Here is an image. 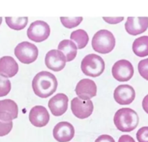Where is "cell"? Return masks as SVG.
Here are the masks:
<instances>
[{
	"label": "cell",
	"mask_w": 148,
	"mask_h": 142,
	"mask_svg": "<svg viewBox=\"0 0 148 142\" xmlns=\"http://www.w3.org/2000/svg\"><path fill=\"white\" fill-rule=\"evenodd\" d=\"M19 70L18 63L12 56H5L0 58V75L6 78L15 76Z\"/></svg>",
	"instance_id": "cell-17"
},
{
	"label": "cell",
	"mask_w": 148,
	"mask_h": 142,
	"mask_svg": "<svg viewBox=\"0 0 148 142\" xmlns=\"http://www.w3.org/2000/svg\"><path fill=\"white\" fill-rule=\"evenodd\" d=\"M95 142H115V140L111 136L107 135V134H103V135L98 137L95 139Z\"/></svg>",
	"instance_id": "cell-27"
},
{
	"label": "cell",
	"mask_w": 148,
	"mask_h": 142,
	"mask_svg": "<svg viewBox=\"0 0 148 142\" xmlns=\"http://www.w3.org/2000/svg\"><path fill=\"white\" fill-rule=\"evenodd\" d=\"M104 20L107 23H109V24H117V23H121V21L124 20V17H103Z\"/></svg>",
	"instance_id": "cell-28"
},
{
	"label": "cell",
	"mask_w": 148,
	"mask_h": 142,
	"mask_svg": "<svg viewBox=\"0 0 148 142\" xmlns=\"http://www.w3.org/2000/svg\"><path fill=\"white\" fill-rule=\"evenodd\" d=\"M111 72L116 80L119 82H127L132 79L134 71L131 62L125 59H121L114 63Z\"/></svg>",
	"instance_id": "cell-7"
},
{
	"label": "cell",
	"mask_w": 148,
	"mask_h": 142,
	"mask_svg": "<svg viewBox=\"0 0 148 142\" xmlns=\"http://www.w3.org/2000/svg\"><path fill=\"white\" fill-rule=\"evenodd\" d=\"M143 108L146 113L148 114V95H146L143 100Z\"/></svg>",
	"instance_id": "cell-30"
},
{
	"label": "cell",
	"mask_w": 148,
	"mask_h": 142,
	"mask_svg": "<svg viewBox=\"0 0 148 142\" xmlns=\"http://www.w3.org/2000/svg\"><path fill=\"white\" fill-rule=\"evenodd\" d=\"M66 57L61 51L53 49L46 53L45 64L48 69L53 72H60L66 65Z\"/></svg>",
	"instance_id": "cell-9"
},
{
	"label": "cell",
	"mask_w": 148,
	"mask_h": 142,
	"mask_svg": "<svg viewBox=\"0 0 148 142\" xmlns=\"http://www.w3.org/2000/svg\"><path fill=\"white\" fill-rule=\"evenodd\" d=\"M14 55L21 63L25 64L36 61L38 56V49L36 45L27 41L20 43L14 48Z\"/></svg>",
	"instance_id": "cell-5"
},
{
	"label": "cell",
	"mask_w": 148,
	"mask_h": 142,
	"mask_svg": "<svg viewBox=\"0 0 148 142\" xmlns=\"http://www.w3.org/2000/svg\"><path fill=\"white\" fill-rule=\"evenodd\" d=\"M69 98L65 94L58 93L49 101V108L54 116H61L66 113L68 108Z\"/></svg>",
	"instance_id": "cell-14"
},
{
	"label": "cell",
	"mask_w": 148,
	"mask_h": 142,
	"mask_svg": "<svg viewBox=\"0 0 148 142\" xmlns=\"http://www.w3.org/2000/svg\"><path fill=\"white\" fill-rule=\"evenodd\" d=\"M138 71L142 77L148 81V59H143L139 62Z\"/></svg>",
	"instance_id": "cell-24"
},
{
	"label": "cell",
	"mask_w": 148,
	"mask_h": 142,
	"mask_svg": "<svg viewBox=\"0 0 148 142\" xmlns=\"http://www.w3.org/2000/svg\"><path fill=\"white\" fill-rule=\"evenodd\" d=\"M75 92L78 98L83 100H91L97 95V85L90 79H81L76 85Z\"/></svg>",
	"instance_id": "cell-10"
},
{
	"label": "cell",
	"mask_w": 148,
	"mask_h": 142,
	"mask_svg": "<svg viewBox=\"0 0 148 142\" xmlns=\"http://www.w3.org/2000/svg\"><path fill=\"white\" fill-rule=\"evenodd\" d=\"M118 142H136L134 139L130 135H122L119 139Z\"/></svg>",
	"instance_id": "cell-29"
},
{
	"label": "cell",
	"mask_w": 148,
	"mask_h": 142,
	"mask_svg": "<svg viewBox=\"0 0 148 142\" xmlns=\"http://www.w3.org/2000/svg\"><path fill=\"white\" fill-rule=\"evenodd\" d=\"M132 50L134 54L139 57L148 56V36H141L134 40Z\"/></svg>",
	"instance_id": "cell-19"
},
{
	"label": "cell",
	"mask_w": 148,
	"mask_h": 142,
	"mask_svg": "<svg viewBox=\"0 0 148 142\" xmlns=\"http://www.w3.org/2000/svg\"><path fill=\"white\" fill-rule=\"evenodd\" d=\"M136 137L139 142H148V126L140 128L137 132Z\"/></svg>",
	"instance_id": "cell-26"
},
{
	"label": "cell",
	"mask_w": 148,
	"mask_h": 142,
	"mask_svg": "<svg viewBox=\"0 0 148 142\" xmlns=\"http://www.w3.org/2000/svg\"><path fill=\"white\" fill-rule=\"evenodd\" d=\"M5 22L10 28L14 30H21L27 26L28 18L27 17H5Z\"/></svg>",
	"instance_id": "cell-21"
},
{
	"label": "cell",
	"mask_w": 148,
	"mask_h": 142,
	"mask_svg": "<svg viewBox=\"0 0 148 142\" xmlns=\"http://www.w3.org/2000/svg\"><path fill=\"white\" fill-rule=\"evenodd\" d=\"M148 28V17H134L127 18L125 23V30L132 36H137L145 33Z\"/></svg>",
	"instance_id": "cell-15"
},
{
	"label": "cell",
	"mask_w": 148,
	"mask_h": 142,
	"mask_svg": "<svg viewBox=\"0 0 148 142\" xmlns=\"http://www.w3.org/2000/svg\"><path fill=\"white\" fill-rule=\"evenodd\" d=\"M81 70L86 76L97 77L103 73L105 62L100 56L91 53L85 56L81 62Z\"/></svg>",
	"instance_id": "cell-4"
},
{
	"label": "cell",
	"mask_w": 148,
	"mask_h": 142,
	"mask_svg": "<svg viewBox=\"0 0 148 142\" xmlns=\"http://www.w3.org/2000/svg\"><path fill=\"white\" fill-rule=\"evenodd\" d=\"M18 116V106L14 100H0V120L5 122L12 121Z\"/></svg>",
	"instance_id": "cell-16"
},
{
	"label": "cell",
	"mask_w": 148,
	"mask_h": 142,
	"mask_svg": "<svg viewBox=\"0 0 148 142\" xmlns=\"http://www.w3.org/2000/svg\"><path fill=\"white\" fill-rule=\"evenodd\" d=\"M94 105L90 100H83L79 98H75L71 101V110L72 113L79 119H85L92 115Z\"/></svg>",
	"instance_id": "cell-8"
},
{
	"label": "cell",
	"mask_w": 148,
	"mask_h": 142,
	"mask_svg": "<svg viewBox=\"0 0 148 142\" xmlns=\"http://www.w3.org/2000/svg\"><path fill=\"white\" fill-rule=\"evenodd\" d=\"M58 50L61 51L66 57V62H70L76 58L77 53V47L71 40H63L59 43Z\"/></svg>",
	"instance_id": "cell-18"
},
{
	"label": "cell",
	"mask_w": 148,
	"mask_h": 142,
	"mask_svg": "<svg viewBox=\"0 0 148 142\" xmlns=\"http://www.w3.org/2000/svg\"><path fill=\"white\" fill-rule=\"evenodd\" d=\"M51 29L49 25L42 20H36L30 24L27 30V38L36 43H40L49 37Z\"/></svg>",
	"instance_id": "cell-6"
},
{
	"label": "cell",
	"mask_w": 148,
	"mask_h": 142,
	"mask_svg": "<svg viewBox=\"0 0 148 142\" xmlns=\"http://www.w3.org/2000/svg\"><path fill=\"white\" fill-rule=\"evenodd\" d=\"M116 39L113 33L108 30H101L97 32L92 39V47L95 51L106 54L114 49Z\"/></svg>",
	"instance_id": "cell-3"
},
{
	"label": "cell",
	"mask_w": 148,
	"mask_h": 142,
	"mask_svg": "<svg viewBox=\"0 0 148 142\" xmlns=\"http://www.w3.org/2000/svg\"><path fill=\"white\" fill-rule=\"evenodd\" d=\"M114 123L119 131L131 132L138 126L139 116L136 111L131 108H121L114 115Z\"/></svg>",
	"instance_id": "cell-2"
},
{
	"label": "cell",
	"mask_w": 148,
	"mask_h": 142,
	"mask_svg": "<svg viewBox=\"0 0 148 142\" xmlns=\"http://www.w3.org/2000/svg\"><path fill=\"white\" fill-rule=\"evenodd\" d=\"M1 23H2V17H0V25H1Z\"/></svg>",
	"instance_id": "cell-31"
},
{
	"label": "cell",
	"mask_w": 148,
	"mask_h": 142,
	"mask_svg": "<svg viewBox=\"0 0 148 142\" xmlns=\"http://www.w3.org/2000/svg\"><path fill=\"white\" fill-rule=\"evenodd\" d=\"M11 90V82L8 78L0 75V98L7 96Z\"/></svg>",
	"instance_id": "cell-23"
},
{
	"label": "cell",
	"mask_w": 148,
	"mask_h": 142,
	"mask_svg": "<svg viewBox=\"0 0 148 142\" xmlns=\"http://www.w3.org/2000/svg\"><path fill=\"white\" fill-rule=\"evenodd\" d=\"M82 17H60V20L62 24L64 27L68 29H72L74 27H76L82 23Z\"/></svg>",
	"instance_id": "cell-22"
},
{
	"label": "cell",
	"mask_w": 148,
	"mask_h": 142,
	"mask_svg": "<svg viewBox=\"0 0 148 142\" xmlns=\"http://www.w3.org/2000/svg\"><path fill=\"white\" fill-rule=\"evenodd\" d=\"M136 93L134 89L129 85H121L117 87L114 92L116 102L121 105H130L134 101Z\"/></svg>",
	"instance_id": "cell-12"
},
{
	"label": "cell",
	"mask_w": 148,
	"mask_h": 142,
	"mask_svg": "<svg viewBox=\"0 0 148 142\" xmlns=\"http://www.w3.org/2000/svg\"><path fill=\"white\" fill-rule=\"evenodd\" d=\"M53 136L58 142L70 141L75 137V128L69 122H59L53 128Z\"/></svg>",
	"instance_id": "cell-11"
},
{
	"label": "cell",
	"mask_w": 148,
	"mask_h": 142,
	"mask_svg": "<svg viewBox=\"0 0 148 142\" xmlns=\"http://www.w3.org/2000/svg\"><path fill=\"white\" fill-rule=\"evenodd\" d=\"M70 40L76 44L77 49H82L85 48L89 41V36L85 30L82 29L75 30L70 35Z\"/></svg>",
	"instance_id": "cell-20"
},
{
	"label": "cell",
	"mask_w": 148,
	"mask_h": 142,
	"mask_svg": "<svg viewBox=\"0 0 148 142\" xmlns=\"http://www.w3.org/2000/svg\"><path fill=\"white\" fill-rule=\"evenodd\" d=\"M13 127L12 121L5 122L0 120V137H4L10 133Z\"/></svg>",
	"instance_id": "cell-25"
},
{
	"label": "cell",
	"mask_w": 148,
	"mask_h": 142,
	"mask_svg": "<svg viewBox=\"0 0 148 142\" xmlns=\"http://www.w3.org/2000/svg\"><path fill=\"white\" fill-rule=\"evenodd\" d=\"M50 115L47 109L42 105H36L29 113V121L32 125L41 128L46 126L49 122Z\"/></svg>",
	"instance_id": "cell-13"
},
{
	"label": "cell",
	"mask_w": 148,
	"mask_h": 142,
	"mask_svg": "<svg viewBox=\"0 0 148 142\" xmlns=\"http://www.w3.org/2000/svg\"><path fill=\"white\" fill-rule=\"evenodd\" d=\"M57 87L56 76L46 71L38 73L32 81V88L35 95L41 98H47L53 95Z\"/></svg>",
	"instance_id": "cell-1"
}]
</instances>
